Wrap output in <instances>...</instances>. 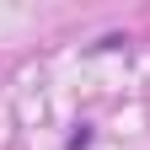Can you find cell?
I'll use <instances>...</instances> for the list:
<instances>
[{"mask_svg":"<svg viewBox=\"0 0 150 150\" xmlns=\"http://www.w3.org/2000/svg\"><path fill=\"white\" fill-rule=\"evenodd\" d=\"M97 48H102V54H112V48H129V32H107Z\"/></svg>","mask_w":150,"mask_h":150,"instance_id":"2","label":"cell"},{"mask_svg":"<svg viewBox=\"0 0 150 150\" xmlns=\"http://www.w3.org/2000/svg\"><path fill=\"white\" fill-rule=\"evenodd\" d=\"M91 139H97V129H91V123H75V134L64 139V150H91Z\"/></svg>","mask_w":150,"mask_h":150,"instance_id":"1","label":"cell"}]
</instances>
